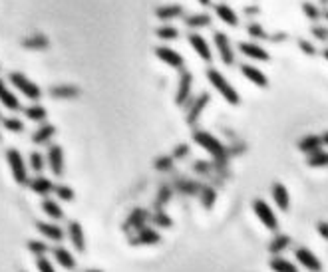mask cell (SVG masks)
Segmentation results:
<instances>
[{
	"instance_id": "6da1fadb",
	"label": "cell",
	"mask_w": 328,
	"mask_h": 272,
	"mask_svg": "<svg viewBox=\"0 0 328 272\" xmlns=\"http://www.w3.org/2000/svg\"><path fill=\"white\" fill-rule=\"evenodd\" d=\"M193 141L197 143V145H201L205 151L211 153V155L215 157V161L219 163V167L227 165L229 151H227V147H225L223 143H221V141H219L215 135H211V133H207V131H201V129H195Z\"/></svg>"
},
{
	"instance_id": "7a4b0ae2",
	"label": "cell",
	"mask_w": 328,
	"mask_h": 272,
	"mask_svg": "<svg viewBox=\"0 0 328 272\" xmlns=\"http://www.w3.org/2000/svg\"><path fill=\"white\" fill-rule=\"evenodd\" d=\"M207 80L211 82V86L215 88V90L219 91L221 95L225 98V102L227 104H231V106H239L241 104V98H239L237 90L227 82V77L219 72V70H215V68H209L207 70Z\"/></svg>"
},
{
	"instance_id": "3957f363",
	"label": "cell",
	"mask_w": 328,
	"mask_h": 272,
	"mask_svg": "<svg viewBox=\"0 0 328 272\" xmlns=\"http://www.w3.org/2000/svg\"><path fill=\"white\" fill-rule=\"evenodd\" d=\"M6 161L10 165V173L14 177V181L18 185H26L28 181V173H26V161L22 157V153L18 149H8L6 151Z\"/></svg>"
},
{
	"instance_id": "277c9868",
	"label": "cell",
	"mask_w": 328,
	"mask_h": 272,
	"mask_svg": "<svg viewBox=\"0 0 328 272\" xmlns=\"http://www.w3.org/2000/svg\"><path fill=\"white\" fill-rule=\"evenodd\" d=\"M253 211L257 215V219L268 228V230H272V232H277L279 230V221H277V215L272 212V209L268 207L267 203L263 201V199H254L253 201Z\"/></svg>"
},
{
	"instance_id": "5b68a950",
	"label": "cell",
	"mask_w": 328,
	"mask_h": 272,
	"mask_svg": "<svg viewBox=\"0 0 328 272\" xmlns=\"http://www.w3.org/2000/svg\"><path fill=\"white\" fill-rule=\"evenodd\" d=\"M10 82H12V86L18 88V90L22 91L28 100H34V102H36V100H40V98H42V90H40L34 82H30L24 74H20V72H12V74H10Z\"/></svg>"
},
{
	"instance_id": "8992f818",
	"label": "cell",
	"mask_w": 328,
	"mask_h": 272,
	"mask_svg": "<svg viewBox=\"0 0 328 272\" xmlns=\"http://www.w3.org/2000/svg\"><path fill=\"white\" fill-rule=\"evenodd\" d=\"M213 42L217 46V52L221 56V62L225 66H233L235 64V52H233V46L229 42V36L225 32H213Z\"/></svg>"
},
{
	"instance_id": "52a82bcc",
	"label": "cell",
	"mask_w": 328,
	"mask_h": 272,
	"mask_svg": "<svg viewBox=\"0 0 328 272\" xmlns=\"http://www.w3.org/2000/svg\"><path fill=\"white\" fill-rule=\"evenodd\" d=\"M209 102H211V93L209 91H203V93H199L197 98H195L193 102H191V106L187 109V115H185V121H187V125H195L199 118H201V113L205 111V107L209 106Z\"/></svg>"
},
{
	"instance_id": "ba28073f",
	"label": "cell",
	"mask_w": 328,
	"mask_h": 272,
	"mask_svg": "<svg viewBox=\"0 0 328 272\" xmlns=\"http://www.w3.org/2000/svg\"><path fill=\"white\" fill-rule=\"evenodd\" d=\"M191 88H193V76H191V72L183 70L181 76H179L177 93H175V104H177L179 107H183L187 102H189V98H191Z\"/></svg>"
},
{
	"instance_id": "9c48e42d",
	"label": "cell",
	"mask_w": 328,
	"mask_h": 272,
	"mask_svg": "<svg viewBox=\"0 0 328 272\" xmlns=\"http://www.w3.org/2000/svg\"><path fill=\"white\" fill-rule=\"evenodd\" d=\"M155 56L163 62V64L171 66V68H175V70H179V72H183L185 60H183V56H181L179 52L171 50V48H167V46H157V48H155Z\"/></svg>"
},
{
	"instance_id": "30bf717a",
	"label": "cell",
	"mask_w": 328,
	"mask_h": 272,
	"mask_svg": "<svg viewBox=\"0 0 328 272\" xmlns=\"http://www.w3.org/2000/svg\"><path fill=\"white\" fill-rule=\"evenodd\" d=\"M161 242V235L155 228L143 227L141 230H137L134 237L130 239L132 246H151V244H159Z\"/></svg>"
},
{
	"instance_id": "8fae6325",
	"label": "cell",
	"mask_w": 328,
	"mask_h": 272,
	"mask_svg": "<svg viewBox=\"0 0 328 272\" xmlns=\"http://www.w3.org/2000/svg\"><path fill=\"white\" fill-rule=\"evenodd\" d=\"M149 219V212L145 209H134V211L130 212V217L125 219V223H123V227L121 230L123 232H132V230H141V228L145 227V223H148Z\"/></svg>"
},
{
	"instance_id": "7c38bea8",
	"label": "cell",
	"mask_w": 328,
	"mask_h": 272,
	"mask_svg": "<svg viewBox=\"0 0 328 272\" xmlns=\"http://www.w3.org/2000/svg\"><path fill=\"white\" fill-rule=\"evenodd\" d=\"M295 257H297V260L302 264V266H304V268H306V270H311V272L322 270V264H320V260L316 258V255H314L313 250H308V248L300 246V248H297Z\"/></svg>"
},
{
	"instance_id": "4fadbf2b",
	"label": "cell",
	"mask_w": 328,
	"mask_h": 272,
	"mask_svg": "<svg viewBox=\"0 0 328 272\" xmlns=\"http://www.w3.org/2000/svg\"><path fill=\"white\" fill-rule=\"evenodd\" d=\"M48 165L54 177H62L64 175V151L60 145H50L48 149Z\"/></svg>"
},
{
	"instance_id": "5bb4252c",
	"label": "cell",
	"mask_w": 328,
	"mask_h": 272,
	"mask_svg": "<svg viewBox=\"0 0 328 272\" xmlns=\"http://www.w3.org/2000/svg\"><path fill=\"white\" fill-rule=\"evenodd\" d=\"M68 239L74 244V248L78 252L86 250V237H84V228L78 221H70L68 223Z\"/></svg>"
},
{
	"instance_id": "9a60e30c",
	"label": "cell",
	"mask_w": 328,
	"mask_h": 272,
	"mask_svg": "<svg viewBox=\"0 0 328 272\" xmlns=\"http://www.w3.org/2000/svg\"><path fill=\"white\" fill-rule=\"evenodd\" d=\"M189 44L193 46L197 56H199L203 62H207L209 64V62L213 60V52H211V48H209L207 40H205L201 34H189Z\"/></svg>"
},
{
	"instance_id": "2e32d148",
	"label": "cell",
	"mask_w": 328,
	"mask_h": 272,
	"mask_svg": "<svg viewBox=\"0 0 328 272\" xmlns=\"http://www.w3.org/2000/svg\"><path fill=\"white\" fill-rule=\"evenodd\" d=\"M239 52H241L243 56H249V58L259 60V62L270 60V56H268V52L265 48H261L259 44H251V42H241V44H239Z\"/></svg>"
},
{
	"instance_id": "e0dca14e",
	"label": "cell",
	"mask_w": 328,
	"mask_h": 272,
	"mask_svg": "<svg viewBox=\"0 0 328 272\" xmlns=\"http://www.w3.org/2000/svg\"><path fill=\"white\" fill-rule=\"evenodd\" d=\"M241 74L247 77L249 82H253L254 86L259 88H267L268 86V77L254 66H249V64H241Z\"/></svg>"
},
{
	"instance_id": "ac0fdd59",
	"label": "cell",
	"mask_w": 328,
	"mask_h": 272,
	"mask_svg": "<svg viewBox=\"0 0 328 272\" xmlns=\"http://www.w3.org/2000/svg\"><path fill=\"white\" fill-rule=\"evenodd\" d=\"M272 199H275V205L281 209L283 212L288 211V205H290V197H288V191L283 183H275L272 185Z\"/></svg>"
},
{
	"instance_id": "d6986e66",
	"label": "cell",
	"mask_w": 328,
	"mask_h": 272,
	"mask_svg": "<svg viewBox=\"0 0 328 272\" xmlns=\"http://www.w3.org/2000/svg\"><path fill=\"white\" fill-rule=\"evenodd\" d=\"M52 257L56 258V262H58L60 266H64L66 270H74L76 268V258L72 257V252L66 250L64 246H54V248H52Z\"/></svg>"
},
{
	"instance_id": "ffe728a7",
	"label": "cell",
	"mask_w": 328,
	"mask_h": 272,
	"mask_svg": "<svg viewBox=\"0 0 328 272\" xmlns=\"http://www.w3.org/2000/svg\"><path fill=\"white\" fill-rule=\"evenodd\" d=\"M36 230L42 232L46 239L54 242H62L64 241V230L58 227V225H52V223H36Z\"/></svg>"
},
{
	"instance_id": "44dd1931",
	"label": "cell",
	"mask_w": 328,
	"mask_h": 272,
	"mask_svg": "<svg viewBox=\"0 0 328 272\" xmlns=\"http://www.w3.org/2000/svg\"><path fill=\"white\" fill-rule=\"evenodd\" d=\"M322 145L324 143H322V137L320 135H306L298 141V149L302 153H306V155H311L314 151H320Z\"/></svg>"
},
{
	"instance_id": "7402d4cb",
	"label": "cell",
	"mask_w": 328,
	"mask_h": 272,
	"mask_svg": "<svg viewBox=\"0 0 328 272\" xmlns=\"http://www.w3.org/2000/svg\"><path fill=\"white\" fill-rule=\"evenodd\" d=\"M28 185H30V189H32V193H36V195H40V197L50 195V193L54 191V183L50 181L48 177H34Z\"/></svg>"
},
{
	"instance_id": "603a6c76",
	"label": "cell",
	"mask_w": 328,
	"mask_h": 272,
	"mask_svg": "<svg viewBox=\"0 0 328 272\" xmlns=\"http://www.w3.org/2000/svg\"><path fill=\"white\" fill-rule=\"evenodd\" d=\"M215 14L217 18H221L225 24H229V26H239V18H237V12L231 8V6H227V4H215Z\"/></svg>"
},
{
	"instance_id": "cb8c5ba5",
	"label": "cell",
	"mask_w": 328,
	"mask_h": 272,
	"mask_svg": "<svg viewBox=\"0 0 328 272\" xmlns=\"http://www.w3.org/2000/svg\"><path fill=\"white\" fill-rule=\"evenodd\" d=\"M181 14H183V6H181V4H165V6H159V8L155 10V16H157L159 20H163V22H169V20H173V18H179Z\"/></svg>"
},
{
	"instance_id": "d4e9b609",
	"label": "cell",
	"mask_w": 328,
	"mask_h": 272,
	"mask_svg": "<svg viewBox=\"0 0 328 272\" xmlns=\"http://www.w3.org/2000/svg\"><path fill=\"white\" fill-rule=\"evenodd\" d=\"M0 102H2V106H6L8 109H12V111H18V109H20V102H18V98H16L14 93L6 88L4 80H0Z\"/></svg>"
},
{
	"instance_id": "484cf974",
	"label": "cell",
	"mask_w": 328,
	"mask_h": 272,
	"mask_svg": "<svg viewBox=\"0 0 328 272\" xmlns=\"http://www.w3.org/2000/svg\"><path fill=\"white\" fill-rule=\"evenodd\" d=\"M50 95L56 98V100H74V98L80 95V90L74 88V86L64 84V86H54V88H50Z\"/></svg>"
},
{
	"instance_id": "4316f807",
	"label": "cell",
	"mask_w": 328,
	"mask_h": 272,
	"mask_svg": "<svg viewBox=\"0 0 328 272\" xmlns=\"http://www.w3.org/2000/svg\"><path fill=\"white\" fill-rule=\"evenodd\" d=\"M54 135H56V127H54V125H50V123H46V125L38 127V129L34 131L32 141H34V143H38V145H42V143H46V141H50Z\"/></svg>"
},
{
	"instance_id": "83f0119b",
	"label": "cell",
	"mask_w": 328,
	"mask_h": 272,
	"mask_svg": "<svg viewBox=\"0 0 328 272\" xmlns=\"http://www.w3.org/2000/svg\"><path fill=\"white\" fill-rule=\"evenodd\" d=\"M290 246V237L288 235H277L272 241L268 242V252L270 255H281Z\"/></svg>"
},
{
	"instance_id": "f1b7e54d",
	"label": "cell",
	"mask_w": 328,
	"mask_h": 272,
	"mask_svg": "<svg viewBox=\"0 0 328 272\" xmlns=\"http://www.w3.org/2000/svg\"><path fill=\"white\" fill-rule=\"evenodd\" d=\"M185 20V24L189 26V28H205V26H211V16L207 12H201V14H193V16H187V18H183Z\"/></svg>"
},
{
	"instance_id": "f546056e",
	"label": "cell",
	"mask_w": 328,
	"mask_h": 272,
	"mask_svg": "<svg viewBox=\"0 0 328 272\" xmlns=\"http://www.w3.org/2000/svg\"><path fill=\"white\" fill-rule=\"evenodd\" d=\"M22 46L28 50H44V48H48V38L44 34H34L26 40H22Z\"/></svg>"
},
{
	"instance_id": "4dcf8cb0",
	"label": "cell",
	"mask_w": 328,
	"mask_h": 272,
	"mask_svg": "<svg viewBox=\"0 0 328 272\" xmlns=\"http://www.w3.org/2000/svg\"><path fill=\"white\" fill-rule=\"evenodd\" d=\"M42 209L48 217H52V219H56V221H62L64 219V211H62V207H60L56 201H52V199H44L42 201Z\"/></svg>"
},
{
	"instance_id": "1f68e13d",
	"label": "cell",
	"mask_w": 328,
	"mask_h": 272,
	"mask_svg": "<svg viewBox=\"0 0 328 272\" xmlns=\"http://www.w3.org/2000/svg\"><path fill=\"white\" fill-rule=\"evenodd\" d=\"M270 268L275 272H298L297 266L290 262V260H286L283 257H275L270 260Z\"/></svg>"
},
{
	"instance_id": "d6a6232c",
	"label": "cell",
	"mask_w": 328,
	"mask_h": 272,
	"mask_svg": "<svg viewBox=\"0 0 328 272\" xmlns=\"http://www.w3.org/2000/svg\"><path fill=\"white\" fill-rule=\"evenodd\" d=\"M306 165L308 167H328V151H314L306 157Z\"/></svg>"
},
{
	"instance_id": "836d02e7",
	"label": "cell",
	"mask_w": 328,
	"mask_h": 272,
	"mask_svg": "<svg viewBox=\"0 0 328 272\" xmlns=\"http://www.w3.org/2000/svg\"><path fill=\"white\" fill-rule=\"evenodd\" d=\"M199 195H201V203H203V207L209 211V209L213 207V203L217 201V189H213V187H203Z\"/></svg>"
},
{
	"instance_id": "e575fe53",
	"label": "cell",
	"mask_w": 328,
	"mask_h": 272,
	"mask_svg": "<svg viewBox=\"0 0 328 272\" xmlns=\"http://www.w3.org/2000/svg\"><path fill=\"white\" fill-rule=\"evenodd\" d=\"M171 195H173V189H171L169 185H163V187L159 189V193H157V199H155V209H157V211H163L161 207H163L165 203H169Z\"/></svg>"
},
{
	"instance_id": "d590c367",
	"label": "cell",
	"mask_w": 328,
	"mask_h": 272,
	"mask_svg": "<svg viewBox=\"0 0 328 272\" xmlns=\"http://www.w3.org/2000/svg\"><path fill=\"white\" fill-rule=\"evenodd\" d=\"M151 221L155 227H161V228H169L173 227V219L169 215H165L163 211H155V215H151Z\"/></svg>"
},
{
	"instance_id": "8d00e7d4",
	"label": "cell",
	"mask_w": 328,
	"mask_h": 272,
	"mask_svg": "<svg viewBox=\"0 0 328 272\" xmlns=\"http://www.w3.org/2000/svg\"><path fill=\"white\" fill-rule=\"evenodd\" d=\"M26 118L32 121H44L46 120V107L44 106H30L24 109Z\"/></svg>"
},
{
	"instance_id": "74e56055",
	"label": "cell",
	"mask_w": 328,
	"mask_h": 272,
	"mask_svg": "<svg viewBox=\"0 0 328 272\" xmlns=\"http://www.w3.org/2000/svg\"><path fill=\"white\" fill-rule=\"evenodd\" d=\"M26 246H28V250L34 255V257H44L46 252L50 250V248H48V244L42 242V241H28Z\"/></svg>"
},
{
	"instance_id": "f35d334b",
	"label": "cell",
	"mask_w": 328,
	"mask_h": 272,
	"mask_svg": "<svg viewBox=\"0 0 328 272\" xmlns=\"http://www.w3.org/2000/svg\"><path fill=\"white\" fill-rule=\"evenodd\" d=\"M2 125H4L8 131H12V133H22V131H24V123L20 120H16V118H4V120H2Z\"/></svg>"
},
{
	"instance_id": "ab89813d",
	"label": "cell",
	"mask_w": 328,
	"mask_h": 272,
	"mask_svg": "<svg viewBox=\"0 0 328 272\" xmlns=\"http://www.w3.org/2000/svg\"><path fill=\"white\" fill-rule=\"evenodd\" d=\"M161 40H175V38H179V30L175 28V26H161V28H157V32H155Z\"/></svg>"
},
{
	"instance_id": "60d3db41",
	"label": "cell",
	"mask_w": 328,
	"mask_h": 272,
	"mask_svg": "<svg viewBox=\"0 0 328 272\" xmlns=\"http://www.w3.org/2000/svg\"><path fill=\"white\" fill-rule=\"evenodd\" d=\"M247 32L253 36V38H257V40H268V34L267 30L259 24V22H253V24H249L247 26Z\"/></svg>"
},
{
	"instance_id": "b9f144b4",
	"label": "cell",
	"mask_w": 328,
	"mask_h": 272,
	"mask_svg": "<svg viewBox=\"0 0 328 272\" xmlns=\"http://www.w3.org/2000/svg\"><path fill=\"white\" fill-rule=\"evenodd\" d=\"M44 163H46V159L42 157V153H38V151L30 153V167H32L36 173H42Z\"/></svg>"
},
{
	"instance_id": "7bdbcfd3",
	"label": "cell",
	"mask_w": 328,
	"mask_h": 272,
	"mask_svg": "<svg viewBox=\"0 0 328 272\" xmlns=\"http://www.w3.org/2000/svg\"><path fill=\"white\" fill-rule=\"evenodd\" d=\"M54 193L58 195V199L62 201H74V189H70V187H66V185H56L54 187Z\"/></svg>"
},
{
	"instance_id": "ee69618b",
	"label": "cell",
	"mask_w": 328,
	"mask_h": 272,
	"mask_svg": "<svg viewBox=\"0 0 328 272\" xmlns=\"http://www.w3.org/2000/svg\"><path fill=\"white\" fill-rule=\"evenodd\" d=\"M177 187L183 193H187V195H197V193H201V189H203L199 183H193V181H187V183L179 181Z\"/></svg>"
},
{
	"instance_id": "f6af8a7d",
	"label": "cell",
	"mask_w": 328,
	"mask_h": 272,
	"mask_svg": "<svg viewBox=\"0 0 328 272\" xmlns=\"http://www.w3.org/2000/svg\"><path fill=\"white\" fill-rule=\"evenodd\" d=\"M302 10H304V14L308 16L311 20H318L320 18V10L314 6L313 2H302Z\"/></svg>"
},
{
	"instance_id": "bcb514c9",
	"label": "cell",
	"mask_w": 328,
	"mask_h": 272,
	"mask_svg": "<svg viewBox=\"0 0 328 272\" xmlns=\"http://www.w3.org/2000/svg\"><path fill=\"white\" fill-rule=\"evenodd\" d=\"M36 268L40 272H56L54 266H52V262L46 257H36Z\"/></svg>"
},
{
	"instance_id": "7dc6e473",
	"label": "cell",
	"mask_w": 328,
	"mask_h": 272,
	"mask_svg": "<svg viewBox=\"0 0 328 272\" xmlns=\"http://www.w3.org/2000/svg\"><path fill=\"white\" fill-rule=\"evenodd\" d=\"M298 48H300L306 56H314V54H316V48H314L308 40H300V42H298Z\"/></svg>"
},
{
	"instance_id": "c3c4849f",
	"label": "cell",
	"mask_w": 328,
	"mask_h": 272,
	"mask_svg": "<svg viewBox=\"0 0 328 272\" xmlns=\"http://www.w3.org/2000/svg\"><path fill=\"white\" fill-rule=\"evenodd\" d=\"M313 36L316 40H322V42H326L328 40V28H322V26H314L313 28Z\"/></svg>"
},
{
	"instance_id": "681fc988",
	"label": "cell",
	"mask_w": 328,
	"mask_h": 272,
	"mask_svg": "<svg viewBox=\"0 0 328 272\" xmlns=\"http://www.w3.org/2000/svg\"><path fill=\"white\" fill-rule=\"evenodd\" d=\"M171 157H159L157 161H155V169H159V171H165V169H169L171 167Z\"/></svg>"
},
{
	"instance_id": "f907efd6",
	"label": "cell",
	"mask_w": 328,
	"mask_h": 272,
	"mask_svg": "<svg viewBox=\"0 0 328 272\" xmlns=\"http://www.w3.org/2000/svg\"><path fill=\"white\" fill-rule=\"evenodd\" d=\"M185 155H189V145L181 143V145H177V147H175V151H173V157L181 159V157H185Z\"/></svg>"
},
{
	"instance_id": "816d5d0a",
	"label": "cell",
	"mask_w": 328,
	"mask_h": 272,
	"mask_svg": "<svg viewBox=\"0 0 328 272\" xmlns=\"http://www.w3.org/2000/svg\"><path fill=\"white\" fill-rule=\"evenodd\" d=\"M195 173H209L211 169H213V165H209V163H205V161H197L193 165Z\"/></svg>"
},
{
	"instance_id": "f5cc1de1",
	"label": "cell",
	"mask_w": 328,
	"mask_h": 272,
	"mask_svg": "<svg viewBox=\"0 0 328 272\" xmlns=\"http://www.w3.org/2000/svg\"><path fill=\"white\" fill-rule=\"evenodd\" d=\"M316 228H318V235L328 241V223H322V221H320V223L316 225Z\"/></svg>"
},
{
	"instance_id": "db71d44e",
	"label": "cell",
	"mask_w": 328,
	"mask_h": 272,
	"mask_svg": "<svg viewBox=\"0 0 328 272\" xmlns=\"http://www.w3.org/2000/svg\"><path fill=\"white\" fill-rule=\"evenodd\" d=\"M270 42H283L286 40V32H275V36H268Z\"/></svg>"
},
{
	"instance_id": "11a10c76",
	"label": "cell",
	"mask_w": 328,
	"mask_h": 272,
	"mask_svg": "<svg viewBox=\"0 0 328 272\" xmlns=\"http://www.w3.org/2000/svg\"><path fill=\"white\" fill-rule=\"evenodd\" d=\"M259 12H261L259 6H247V8H245V14L247 16H254V14H259Z\"/></svg>"
},
{
	"instance_id": "9f6ffc18",
	"label": "cell",
	"mask_w": 328,
	"mask_h": 272,
	"mask_svg": "<svg viewBox=\"0 0 328 272\" xmlns=\"http://www.w3.org/2000/svg\"><path fill=\"white\" fill-rule=\"evenodd\" d=\"M322 143H324V145H328V131H324V133H322Z\"/></svg>"
},
{
	"instance_id": "6f0895ef",
	"label": "cell",
	"mask_w": 328,
	"mask_h": 272,
	"mask_svg": "<svg viewBox=\"0 0 328 272\" xmlns=\"http://www.w3.org/2000/svg\"><path fill=\"white\" fill-rule=\"evenodd\" d=\"M199 4H201V6H209V4H211V0H199Z\"/></svg>"
},
{
	"instance_id": "680465c9",
	"label": "cell",
	"mask_w": 328,
	"mask_h": 272,
	"mask_svg": "<svg viewBox=\"0 0 328 272\" xmlns=\"http://www.w3.org/2000/svg\"><path fill=\"white\" fill-rule=\"evenodd\" d=\"M322 56H324V58L328 60V48H324V50H322Z\"/></svg>"
},
{
	"instance_id": "91938a15",
	"label": "cell",
	"mask_w": 328,
	"mask_h": 272,
	"mask_svg": "<svg viewBox=\"0 0 328 272\" xmlns=\"http://www.w3.org/2000/svg\"><path fill=\"white\" fill-rule=\"evenodd\" d=\"M86 272H104V270H100V268H92V270H86Z\"/></svg>"
},
{
	"instance_id": "94428289",
	"label": "cell",
	"mask_w": 328,
	"mask_h": 272,
	"mask_svg": "<svg viewBox=\"0 0 328 272\" xmlns=\"http://www.w3.org/2000/svg\"><path fill=\"white\" fill-rule=\"evenodd\" d=\"M324 18H326V20H328V8H326V10H324Z\"/></svg>"
},
{
	"instance_id": "6125c7cd",
	"label": "cell",
	"mask_w": 328,
	"mask_h": 272,
	"mask_svg": "<svg viewBox=\"0 0 328 272\" xmlns=\"http://www.w3.org/2000/svg\"><path fill=\"white\" fill-rule=\"evenodd\" d=\"M320 2H322V4H328V0H320Z\"/></svg>"
}]
</instances>
